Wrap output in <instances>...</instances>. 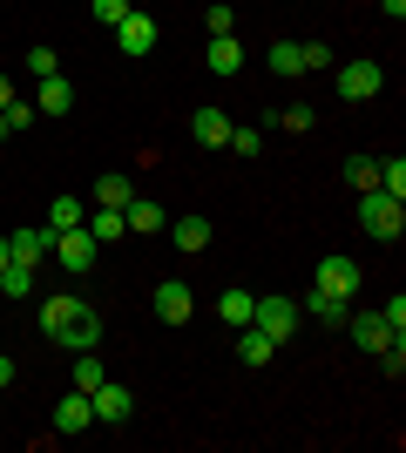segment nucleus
<instances>
[{"label": "nucleus", "instance_id": "nucleus-24", "mask_svg": "<svg viewBox=\"0 0 406 453\" xmlns=\"http://www.w3.org/2000/svg\"><path fill=\"white\" fill-rule=\"evenodd\" d=\"M271 352H278V345H271L257 325H237V359L244 365H271Z\"/></svg>", "mask_w": 406, "mask_h": 453}, {"label": "nucleus", "instance_id": "nucleus-29", "mask_svg": "<svg viewBox=\"0 0 406 453\" xmlns=\"http://www.w3.org/2000/svg\"><path fill=\"white\" fill-rule=\"evenodd\" d=\"M379 189L406 203V163H400V156H393V163H379Z\"/></svg>", "mask_w": 406, "mask_h": 453}, {"label": "nucleus", "instance_id": "nucleus-37", "mask_svg": "<svg viewBox=\"0 0 406 453\" xmlns=\"http://www.w3.org/2000/svg\"><path fill=\"white\" fill-rule=\"evenodd\" d=\"M14 95H20V88H14V75H0V109H7V102H14Z\"/></svg>", "mask_w": 406, "mask_h": 453}, {"label": "nucleus", "instance_id": "nucleus-17", "mask_svg": "<svg viewBox=\"0 0 406 453\" xmlns=\"http://www.w3.org/2000/svg\"><path fill=\"white\" fill-rule=\"evenodd\" d=\"M264 68H271L278 81L305 75V48H298V41H271V48H264Z\"/></svg>", "mask_w": 406, "mask_h": 453}, {"label": "nucleus", "instance_id": "nucleus-23", "mask_svg": "<svg viewBox=\"0 0 406 453\" xmlns=\"http://www.w3.org/2000/svg\"><path fill=\"white\" fill-rule=\"evenodd\" d=\"M81 230L109 250V244H122V230H129V224H122V210H88V224H81Z\"/></svg>", "mask_w": 406, "mask_h": 453}, {"label": "nucleus", "instance_id": "nucleus-11", "mask_svg": "<svg viewBox=\"0 0 406 453\" xmlns=\"http://www.w3.org/2000/svg\"><path fill=\"white\" fill-rule=\"evenodd\" d=\"M75 109V81L68 75H41L34 81V115H68Z\"/></svg>", "mask_w": 406, "mask_h": 453}, {"label": "nucleus", "instance_id": "nucleus-31", "mask_svg": "<svg viewBox=\"0 0 406 453\" xmlns=\"http://www.w3.org/2000/svg\"><path fill=\"white\" fill-rule=\"evenodd\" d=\"M224 150H237V156H264V129H231V142Z\"/></svg>", "mask_w": 406, "mask_h": 453}, {"label": "nucleus", "instance_id": "nucleus-20", "mask_svg": "<svg viewBox=\"0 0 406 453\" xmlns=\"http://www.w3.org/2000/svg\"><path fill=\"white\" fill-rule=\"evenodd\" d=\"M251 311H257V291H237V284H231V291L217 298V319L231 325V332H237V325H251Z\"/></svg>", "mask_w": 406, "mask_h": 453}, {"label": "nucleus", "instance_id": "nucleus-32", "mask_svg": "<svg viewBox=\"0 0 406 453\" xmlns=\"http://www.w3.org/2000/svg\"><path fill=\"white\" fill-rule=\"evenodd\" d=\"M0 115H7V129H14V135H20V129H34V102H20V95H14Z\"/></svg>", "mask_w": 406, "mask_h": 453}, {"label": "nucleus", "instance_id": "nucleus-5", "mask_svg": "<svg viewBox=\"0 0 406 453\" xmlns=\"http://www.w3.org/2000/svg\"><path fill=\"white\" fill-rule=\"evenodd\" d=\"M251 325H257V332H264L271 345H285L291 332H298V298H285V291H278V298H257Z\"/></svg>", "mask_w": 406, "mask_h": 453}, {"label": "nucleus", "instance_id": "nucleus-25", "mask_svg": "<svg viewBox=\"0 0 406 453\" xmlns=\"http://www.w3.org/2000/svg\"><path fill=\"white\" fill-rule=\"evenodd\" d=\"M135 189H129V176L122 170H109V176H96V210H122Z\"/></svg>", "mask_w": 406, "mask_h": 453}, {"label": "nucleus", "instance_id": "nucleus-16", "mask_svg": "<svg viewBox=\"0 0 406 453\" xmlns=\"http://www.w3.org/2000/svg\"><path fill=\"white\" fill-rule=\"evenodd\" d=\"M203 68L231 81L237 68H244V48H237V35H211V48H203Z\"/></svg>", "mask_w": 406, "mask_h": 453}, {"label": "nucleus", "instance_id": "nucleus-9", "mask_svg": "<svg viewBox=\"0 0 406 453\" xmlns=\"http://www.w3.org/2000/svg\"><path fill=\"white\" fill-rule=\"evenodd\" d=\"M55 434H96V406H88V393H61V406H55Z\"/></svg>", "mask_w": 406, "mask_h": 453}, {"label": "nucleus", "instance_id": "nucleus-27", "mask_svg": "<svg viewBox=\"0 0 406 453\" xmlns=\"http://www.w3.org/2000/svg\"><path fill=\"white\" fill-rule=\"evenodd\" d=\"M271 122H278V129H291V135H305L311 122H318V109H305V102H291V109H271Z\"/></svg>", "mask_w": 406, "mask_h": 453}, {"label": "nucleus", "instance_id": "nucleus-12", "mask_svg": "<svg viewBox=\"0 0 406 453\" xmlns=\"http://www.w3.org/2000/svg\"><path fill=\"white\" fill-rule=\"evenodd\" d=\"M149 304H156V319H163V325H183V319L196 311L190 284H176V278H170V284H156V298H149Z\"/></svg>", "mask_w": 406, "mask_h": 453}, {"label": "nucleus", "instance_id": "nucleus-39", "mask_svg": "<svg viewBox=\"0 0 406 453\" xmlns=\"http://www.w3.org/2000/svg\"><path fill=\"white\" fill-rule=\"evenodd\" d=\"M7 386H14V359H0V393H7Z\"/></svg>", "mask_w": 406, "mask_h": 453}, {"label": "nucleus", "instance_id": "nucleus-36", "mask_svg": "<svg viewBox=\"0 0 406 453\" xmlns=\"http://www.w3.org/2000/svg\"><path fill=\"white\" fill-rule=\"evenodd\" d=\"M298 48H305V68H332V61H339L326 41H298Z\"/></svg>", "mask_w": 406, "mask_h": 453}, {"label": "nucleus", "instance_id": "nucleus-7", "mask_svg": "<svg viewBox=\"0 0 406 453\" xmlns=\"http://www.w3.org/2000/svg\"><path fill=\"white\" fill-rule=\"evenodd\" d=\"M311 284H318L326 298H346V304H352V298H359V265H352V257H326Z\"/></svg>", "mask_w": 406, "mask_h": 453}, {"label": "nucleus", "instance_id": "nucleus-2", "mask_svg": "<svg viewBox=\"0 0 406 453\" xmlns=\"http://www.w3.org/2000/svg\"><path fill=\"white\" fill-rule=\"evenodd\" d=\"M359 230H366L372 244H393L406 230V203L387 196V189H359Z\"/></svg>", "mask_w": 406, "mask_h": 453}, {"label": "nucleus", "instance_id": "nucleus-33", "mask_svg": "<svg viewBox=\"0 0 406 453\" xmlns=\"http://www.w3.org/2000/svg\"><path fill=\"white\" fill-rule=\"evenodd\" d=\"M379 319L393 325V339H406V298H400V291H393V298L379 304Z\"/></svg>", "mask_w": 406, "mask_h": 453}, {"label": "nucleus", "instance_id": "nucleus-34", "mask_svg": "<svg viewBox=\"0 0 406 453\" xmlns=\"http://www.w3.org/2000/svg\"><path fill=\"white\" fill-rule=\"evenodd\" d=\"M88 14H96L102 27H116V20L129 14V0H88Z\"/></svg>", "mask_w": 406, "mask_h": 453}, {"label": "nucleus", "instance_id": "nucleus-19", "mask_svg": "<svg viewBox=\"0 0 406 453\" xmlns=\"http://www.w3.org/2000/svg\"><path fill=\"white\" fill-rule=\"evenodd\" d=\"M41 224H48V230H75V224H88V203H81V196H68V189H61L55 203H48V217H41Z\"/></svg>", "mask_w": 406, "mask_h": 453}, {"label": "nucleus", "instance_id": "nucleus-35", "mask_svg": "<svg viewBox=\"0 0 406 453\" xmlns=\"http://www.w3.org/2000/svg\"><path fill=\"white\" fill-rule=\"evenodd\" d=\"M203 20H211V35H237V14H231V0H217V7H211Z\"/></svg>", "mask_w": 406, "mask_h": 453}, {"label": "nucleus", "instance_id": "nucleus-1", "mask_svg": "<svg viewBox=\"0 0 406 453\" xmlns=\"http://www.w3.org/2000/svg\"><path fill=\"white\" fill-rule=\"evenodd\" d=\"M41 332H48V345H61V352H96L102 345V311L88 298H48L41 304Z\"/></svg>", "mask_w": 406, "mask_h": 453}, {"label": "nucleus", "instance_id": "nucleus-40", "mask_svg": "<svg viewBox=\"0 0 406 453\" xmlns=\"http://www.w3.org/2000/svg\"><path fill=\"white\" fill-rule=\"evenodd\" d=\"M7 257H14V250H7V237H0V265H7Z\"/></svg>", "mask_w": 406, "mask_h": 453}, {"label": "nucleus", "instance_id": "nucleus-6", "mask_svg": "<svg viewBox=\"0 0 406 453\" xmlns=\"http://www.w3.org/2000/svg\"><path fill=\"white\" fill-rule=\"evenodd\" d=\"M88 406H96V426H122V419L135 413V399H129V386H122V379H102L96 393H88Z\"/></svg>", "mask_w": 406, "mask_h": 453}, {"label": "nucleus", "instance_id": "nucleus-18", "mask_svg": "<svg viewBox=\"0 0 406 453\" xmlns=\"http://www.w3.org/2000/svg\"><path fill=\"white\" fill-rule=\"evenodd\" d=\"M298 311H311V319H318V325H332V332H339V325H346V311H352V304H346V298H326V291L311 284L305 298H298Z\"/></svg>", "mask_w": 406, "mask_h": 453}, {"label": "nucleus", "instance_id": "nucleus-8", "mask_svg": "<svg viewBox=\"0 0 406 453\" xmlns=\"http://www.w3.org/2000/svg\"><path fill=\"white\" fill-rule=\"evenodd\" d=\"M346 332H352L359 352H387V345H393V325L379 319V311H346Z\"/></svg>", "mask_w": 406, "mask_h": 453}, {"label": "nucleus", "instance_id": "nucleus-28", "mask_svg": "<svg viewBox=\"0 0 406 453\" xmlns=\"http://www.w3.org/2000/svg\"><path fill=\"white\" fill-rule=\"evenodd\" d=\"M346 183L352 189H379V156H352V163H346Z\"/></svg>", "mask_w": 406, "mask_h": 453}, {"label": "nucleus", "instance_id": "nucleus-21", "mask_svg": "<svg viewBox=\"0 0 406 453\" xmlns=\"http://www.w3.org/2000/svg\"><path fill=\"white\" fill-rule=\"evenodd\" d=\"M0 298H34V265L7 257V265H0Z\"/></svg>", "mask_w": 406, "mask_h": 453}, {"label": "nucleus", "instance_id": "nucleus-30", "mask_svg": "<svg viewBox=\"0 0 406 453\" xmlns=\"http://www.w3.org/2000/svg\"><path fill=\"white\" fill-rule=\"evenodd\" d=\"M27 75H61V55H55V48H27Z\"/></svg>", "mask_w": 406, "mask_h": 453}, {"label": "nucleus", "instance_id": "nucleus-22", "mask_svg": "<svg viewBox=\"0 0 406 453\" xmlns=\"http://www.w3.org/2000/svg\"><path fill=\"white\" fill-rule=\"evenodd\" d=\"M176 250H190V257H196V250H211V217H176Z\"/></svg>", "mask_w": 406, "mask_h": 453}, {"label": "nucleus", "instance_id": "nucleus-15", "mask_svg": "<svg viewBox=\"0 0 406 453\" xmlns=\"http://www.w3.org/2000/svg\"><path fill=\"white\" fill-rule=\"evenodd\" d=\"M122 224H129L135 237H156V230H170V210L149 203V196H129V203H122Z\"/></svg>", "mask_w": 406, "mask_h": 453}, {"label": "nucleus", "instance_id": "nucleus-13", "mask_svg": "<svg viewBox=\"0 0 406 453\" xmlns=\"http://www.w3.org/2000/svg\"><path fill=\"white\" fill-rule=\"evenodd\" d=\"M7 250H14L20 265H41V257L55 250V230H48V224H20L14 237H7Z\"/></svg>", "mask_w": 406, "mask_h": 453}, {"label": "nucleus", "instance_id": "nucleus-3", "mask_svg": "<svg viewBox=\"0 0 406 453\" xmlns=\"http://www.w3.org/2000/svg\"><path fill=\"white\" fill-rule=\"evenodd\" d=\"M332 75H339V102H372V95L387 88L379 61H332Z\"/></svg>", "mask_w": 406, "mask_h": 453}, {"label": "nucleus", "instance_id": "nucleus-14", "mask_svg": "<svg viewBox=\"0 0 406 453\" xmlns=\"http://www.w3.org/2000/svg\"><path fill=\"white\" fill-rule=\"evenodd\" d=\"M231 129H237V122H231L224 109H190V135L203 142V150H224V142H231Z\"/></svg>", "mask_w": 406, "mask_h": 453}, {"label": "nucleus", "instance_id": "nucleus-38", "mask_svg": "<svg viewBox=\"0 0 406 453\" xmlns=\"http://www.w3.org/2000/svg\"><path fill=\"white\" fill-rule=\"evenodd\" d=\"M387 7V20H406V0H379Z\"/></svg>", "mask_w": 406, "mask_h": 453}, {"label": "nucleus", "instance_id": "nucleus-41", "mask_svg": "<svg viewBox=\"0 0 406 453\" xmlns=\"http://www.w3.org/2000/svg\"><path fill=\"white\" fill-rule=\"evenodd\" d=\"M7 135H14V129H7V115H0V142H7Z\"/></svg>", "mask_w": 406, "mask_h": 453}, {"label": "nucleus", "instance_id": "nucleus-10", "mask_svg": "<svg viewBox=\"0 0 406 453\" xmlns=\"http://www.w3.org/2000/svg\"><path fill=\"white\" fill-rule=\"evenodd\" d=\"M116 41H122V55H156V20L129 7V14L116 20Z\"/></svg>", "mask_w": 406, "mask_h": 453}, {"label": "nucleus", "instance_id": "nucleus-4", "mask_svg": "<svg viewBox=\"0 0 406 453\" xmlns=\"http://www.w3.org/2000/svg\"><path fill=\"white\" fill-rule=\"evenodd\" d=\"M48 257H55L61 271H96L102 265V244L75 224V230H55V250H48Z\"/></svg>", "mask_w": 406, "mask_h": 453}, {"label": "nucleus", "instance_id": "nucleus-26", "mask_svg": "<svg viewBox=\"0 0 406 453\" xmlns=\"http://www.w3.org/2000/svg\"><path fill=\"white\" fill-rule=\"evenodd\" d=\"M102 379H109V372H102L96 352H75V372H68V386H75V393H96Z\"/></svg>", "mask_w": 406, "mask_h": 453}]
</instances>
